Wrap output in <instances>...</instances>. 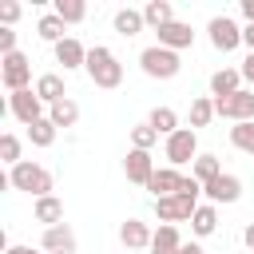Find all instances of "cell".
Instances as JSON below:
<instances>
[{
	"label": "cell",
	"instance_id": "obj_25",
	"mask_svg": "<svg viewBox=\"0 0 254 254\" xmlns=\"http://www.w3.org/2000/svg\"><path fill=\"white\" fill-rule=\"evenodd\" d=\"M218 175H222V163H218L214 155H198V159L190 163V179H198L202 187H206L210 179H218Z\"/></svg>",
	"mask_w": 254,
	"mask_h": 254
},
{
	"label": "cell",
	"instance_id": "obj_31",
	"mask_svg": "<svg viewBox=\"0 0 254 254\" xmlns=\"http://www.w3.org/2000/svg\"><path fill=\"white\" fill-rule=\"evenodd\" d=\"M64 24H79L83 16H87V4L83 0H56V8H52Z\"/></svg>",
	"mask_w": 254,
	"mask_h": 254
},
{
	"label": "cell",
	"instance_id": "obj_29",
	"mask_svg": "<svg viewBox=\"0 0 254 254\" xmlns=\"http://www.w3.org/2000/svg\"><path fill=\"white\" fill-rule=\"evenodd\" d=\"M147 123H151L159 135H175V131H179V115H175V107H155Z\"/></svg>",
	"mask_w": 254,
	"mask_h": 254
},
{
	"label": "cell",
	"instance_id": "obj_1",
	"mask_svg": "<svg viewBox=\"0 0 254 254\" xmlns=\"http://www.w3.org/2000/svg\"><path fill=\"white\" fill-rule=\"evenodd\" d=\"M83 71H87L91 83L103 87V91H115V87L123 83V64H119V56H115L111 48H103V44L87 48V67H83Z\"/></svg>",
	"mask_w": 254,
	"mask_h": 254
},
{
	"label": "cell",
	"instance_id": "obj_9",
	"mask_svg": "<svg viewBox=\"0 0 254 254\" xmlns=\"http://www.w3.org/2000/svg\"><path fill=\"white\" fill-rule=\"evenodd\" d=\"M206 32H210V44H214L218 52H234V48L242 44V28H238L230 16H214V20L206 24Z\"/></svg>",
	"mask_w": 254,
	"mask_h": 254
},
{
	"label": "cell",
	"instance_id": "obj_3",
	"mask_svg": "<svg viewBox=\"0 0 254 254\" xmlns=\"http://www.w3.org/2000/svg\"><path fill=\"white\" fill-rule=\"evenodd\" d=\"M139 67H143L151 79H175V75L183 71V60H179V52L151 44V48H143V52H139Z\"/></svg>",
	"mask_w": 254,
	"mask_h": 254
},
{
	"label": "cell",
	"instance_id": "obj_34",
	"mask_svg": "<svg viewBox=\"0 0 254 254\" xmlns=\"http://www.w3.org/2000/svg\"><path fill=\"white\" fill-rule=\"evenodd\" d=\"M20 12H24V8H20L16 0H4V4H0V24H4V28H12V24L20 20Z\"/></svg>",
	"mask_w": 254,
	"mask_h": 254
},
{
	"label": "cell",
	"instance_id": "obj_22",
	"mask_svg": "<svg viewBox=\"0 0 254 254\" xmlns=\"http://www.w3.org/2000/svg\"><path fill=\"white\" fill-rule=\"evenodd\" d=\"M190 230H194L198 238L214 234V230H218V206H214V202H202V206L194 210V218H190Z\"/></svg>",
	"mask_w": 254,
	"mask_h": 254
},
{
	"label": "cell",
	"instance_id": "obj_23",
	"mask_svg": "<svg viewBox=\"0 0 254 254\" xmlns=\"http://www.w3.org/2000/svg\"><path fill=\"white\" fill-rule=\"evenodd\" d=\"M48 119H52L56 127H75V123H79V103H75V99L52 103V107H48Z\"/></svg>",
	"mask_w": 254,
	"mask_h": 254
},
{
	"label": "cell",
	"instance_id": "obj_13",
	"mask_svg": "<svg viewBox=\"0 0 254 254\" xmlns=\"http://www.w3.org/2000/svg\"><path fill=\"white\" fill-rule=\"evenodd\" d=\"M155 36H159V48H171V52H183V48H190V44H194V28H190V24H183V20L163 24Z\"/></svg>",
	"mask_w": 254,
	"mask_h": 254
},
{
	"label": "cell",
	"instance_id": "obj_37",
	"mask_svg": "<svg viewBox=\"0 0 254 254\" xmlns=\"http://www.w3.org/2000/svg\"><path fill=\"white\" fill-rule=\"evenodd\" d=\"M238 8H242V16H246V24H254V0H242Z\"/></svg>",
	"mask_w": 254,
	"mask_h": 254
},
{
	"label": "cell",
	"instance_id": "obj_40",
	"mask_svg": "<svg viewBox=\"0 0 254 254\" xmlns=\"http://www.w3.org/2000/svg\"><path fill=\"white\" fill-rule=\"evenodd\" d=\"M242 242H246V246H250V250H254V222H250V226H246V230H242Z\"/></svg>",
	"mask_w": 254,
	"mask_h": 254
},
{
	"label": "cell",
	"instance_id": "obj_14",
	"mask_svg": "<svg viewBox=\"0 0 254 254\" xmlns=\"http://www.w3.org/2000/svg\"><path fill=\"white\" fill-rule=\"evenodd\" d=\"M183 183H187V175H183V171H175V167H159V171L151 175L147 190H155V198H171V194H179V190H183Z\"/></svg>",
	"mask_w": 254,
	"mask_h": 254
},
{
	"label": "cell",
	"instance_id": "obj_16",
	"mask_svg": "<svg viewBox=\"0 0 254 254\" xmlns=\"http://www.w3.org/2000/svg\"><path fill=\"white\" fill-rule=\"evenodd\" d=\"M56 64H64V71L87 67V48H83L75 36H67V40H60V44H56Z\"/></svg>",
	"mask_w": 254,
	"mask_h": 254
},
{
	"label": "cell",
	"instance_id": "obj_33",
	"mask_svg": "<svg viewBox=\"0 0 254 254\" xmlns=\"http://www.w3.org/2000/svg\"><path fill=\"white\" fill-rule=\"evenodd\" d=\"M0 159H4L8 167L24 163V159H20V139H16V135H0Z\"/></svg>",
	"mask_w": 254,
	"mask_h": 254
},
{
	"label": "cell",
	"instance_id": "obj_20",
	"mask_svg": "<svg viewBox=\"0 0 254 254\" xmlns=\"http://www.w3.org/2000/svg\"><path fill=\"white\" fill-rule=\"evenodd\" d=\"M36 95L52 107V103H60V99H67V91H64V75H56V71H44L40 79H36Z\"/></svg>",
	"mask_w": 254,
	"mask_h": 254
},
{
	"label": "cell",
	"instance_id": "obj_32",
	"mask_svg": "<svg viewBox=\"0 0 254 254\" xmlns=\"http://www.w3.org/2000/svg\"><path fill=\"white\" fill-rule=\"evenodd\" d=\"M155 143H159V131H155L151 123H135V127H131V147H135V151H151Z\"/></svg>",
	"mask_w": 254,
	"mask_h": 254
},
{
	"label": "cell",
	"instance_id": "obj_27",
	"mask_svg": "<svg viewBox=\"0 0 254 254\" xmlns=\"http://www.w3.org/2000/svg\"><path fill=\"white\" fill-rule=\"evenodd\" d=\"M230 143H234V151H242V155L254 159V119L250 123H234L230 127Z\"/></svg>",
	"mask_w": 254,
	"mask_h": 254
},
{
	"label": "cell",
	"instance_id": "obj_39",
	"mask_svg": "<svg viewBox=\"0 0 254 254\" xmlns=\"http://www.w3.org/2000/svg\"><path fill=\"white\" fill-rule=\"evenodd\" d=\"M179 254H206V250H202L198 242H183V246H179Z\"/></svg>",
	"mask_w": 254,
	"mask_h": 254
},
{
	"label": "cell",
	"instance_id": "obj_2",
	"mask_svg": "<svg viewBox=\"0 0 254 254\" xmlns=\"http://www.w3.org/2000/svg\"><path fill=\"white\" fill-rule=\"evenodd\" d=\"M8 187H12V190H28L32 198H44V194H52L56 179H52V171H48V167H40V163L24 159V163H16V167L8 171Z\"/></svg>",
	"mask_w": 254,
	"mask_h": 254
},
{
	"label": "cell",
	"instance_id": "obj_41",
	"mask_svg": "<svg viewBox=\"0 0 254 254\" xmlns=\"http://www.w3.org/2000/svg\"><path fill=\"white\" fill-rule=\"evenodd\" d=\"M4 254H36V250H32V246H8Z\"/></svg>",
	"mask_w": 254,
	"mask_h": 254
},
{
	"label": "cell",
	"instance_id": "obj_10",
	"mask_svg": "<svg viewBox=\"0 0 254 254\" xmlns=\"http://www.w3.org/2000/svg\"><path fill=\"white\" fill-rule=\"evenodd\" d=\"M155 171H159V167H155L151 151H135V147L127 151V159H123V175H127V183H139V187H147Z\"/></svg>",
	"mask_w": 254,
	"mask_h": 254
},
{
	"label": "cell",
	"instance_id": "obj_35",
	"mask_svg": "<svg viewBox=\"0 0 254 254\" xmlns=\"http://www.w3.org/2000/svg\"><path fill=\"white\" fill-rule=\"evenodd\" d=\"M12 52H16V32L0 28V56H12Z\"/></svg>",
	"mask_w": 254,
	"mask_h": 254
},
{
	"label": "cell",
	"instance_id": "obj_19",
	"mask_svg": "<svg viewBox=\"0 0 254 254\" xmlns=\"http://www.w3.org/2000/svg\"><path fill=\"white\" fill-rule=\"evenodd\" d=\"M179 246H183V234H179V226H171V222H159V230H155V238H151V254H179Z\"/></svg>",
	"mask_w": 254,
	"mask_h": 254
},
{
	"label": "cell",
	"instance_id": "obj_17",
	"mask_svg": "<svg viewBox=\"0 0 254 254\" xmlns=\"http://www.w3.org/2000/svg\"><path fill=\"white\" fill-rule=\"evenodd\" d=\"M234 91H242V71H238V67H218V71L210 75V95H214V99H226V95H234Z\"/></svg>",
	"mask_w": 254,
	"mask_h": 254
},
{
	"label": "cell",
	"instance_id": "obj_24",
	"mask_svg": "<svg viewBox=\"0 0 254 254\" xmlns=\"http://www.w3.org/2000/svg\"><path fill=\"white\" fill-rule=\"evenodd\" d=\"M143 20L159 32L163 24H171V20H175V8H171L167 0H151V4H143Z\"/></svg>",
	"mask_w": 254,
	"mask_h": 254
},
{
	"label": "cell",
	"instance_id": "obj_38",
	"mask_svg": "<svg viewBox=\"0 0 254 254\" xmlns=\"http://www.w3.org/2000/svg\"><path fill=\"white\" fill-rule=\"evenodd\" d=\"M242 44L254 52V24H246V28H242Z\"/></svg>",
	"mask_w": 254,
	"mask_h": 254
},
{
	"label": "cell",
	"instance_id": "obj_5",
	"mask_svg": "<svg viewBox=\"0 0 254 254\" xmlns=\"http://www.w3.org/2000/svg\"><path fill=\"white\" fill-rule=\"evenodd\" d=\"M0 79L8 91H28L32 87V60L24 52H12V56H0Z\"/></svg>",
	"mask_w": 254,
	"mask_h": 254
},
{
	"label": "cell",
	"instance_id": "obj_36",
	"mask_svg": "<svg viewBox=\"0 0 254 254\" xmlns=\"http://www.w3.org/2000/svg\"><path fill=\"white\" fill-rule=\"evenodd\" d=\"M238 71H242V79H246V83H250V91H254V52L242 60V67H238Z\"/></svg>",
	"mask_w": 254,
	"mask_h": 254
},
{
	"label": "cell",
	"instance_id": "obj_7",
	"mask_svg": "<svg viewBox=\"0 0 254 254\" xmlns=\"http://www.w3.org/2000/svg\"><path fill=\"white\" fill-rule=\"evenodd\" d=\"M214 115H222L230 123H250L254 119V91L242 87V91H234L226 99H214Z\"/></svg>",
	"mask_w": 254,
	"mask_h": 254
},
{
	"label": "cell",
	"instance_id": "obj_11",
	"mask_svg": "<svg viewBox=\"0 0 254 254\" xmlns=\"http://www.w3.org/2000/svg\"><path fill=\"white\" fill-rule=\"evenodd\" d=\"M202 194H206V198H210L214 206H218V202H238V198H242V179H238V175H226V171H222L218 179H210V183L202 187Z\"/></svg>",
	"mask_w": 254,
	"mask_h": 254
},
{
	"label": "cell",
	"instance_id": "obj_26",
	"mask_svg": "<svg viewBox=\"0 0 254 254\" xmlns=\"http://www.w3.org/2000/svg\"><path fill=\"white\" fill-rule=\"evenodd\" d=\"M64 20L56 16V12H48V16H40V24H36V32H40V40H48V44H60V40H67L64 36Z\"/></svg>",
	"mask_w": 254,
	"mask_h": 254
},
{
	"label": "cell",
	"instance_id": "obj_15",
	"mask_svg": "<svg viewBox=\"0 0 254 254\" xmlns=\"http://www.w3.org/2000/svg\"><path fill=\"white\" fill-rule=\"evenodd\" d=\"M151 238H155V230H151L147 222H139V218H127V222L119 226V242H123L127 250H151Z\"/></svg>",
	"mask_w": 254,
	"mask_h": 254
},
{
	"label": "cell",
	"instance_id": "obj_12",
	"mask_svg": "<svg viewBox=\"0 0 254 254\" xmlns=\"http://www.w3.org/2000/svg\"><path fill=\"white\" fill-rule=\"evenodd\" d=\"M40 250H44V254H75V230H71L67 222L48 226L44 238H40Z\"/></svg>",
	"mask_w": 254,
	"mask_h": 254
},
{
	"label": "cell",
	"instance_id": "obj_30",
	"mask_svg": "<svg viewBox=\"0 0 254 254\" xmlns=\"http://www.w3.org/2000/svg\"><path fill=\"white\" fill-rule=\"evenodd\" d=\"M56 131H60V127L44 115L40 123H32V127H28V139H32V147H52V143H56Z\"/></svg>",
	"mask_w": 254,
	"mask_h": 254
},
{
	"label": "cell",
	"instance_id": "obj_6",
	"mask_svg": "<svg viewBox=\"0 0 254 254\" xmlns=\"http://www.w3.org/2000/svg\"><path fill=\"white\" fill-rule=\"evenodd\" d=\"M202 202L194 198V194H171V198H155V214H159V222H190L194 218V210H198Z\"/></svg>",
	"mask_w": 254,
	"mask_h": 254
},
{
	"label": "cell",
	"instance_id": "obj_21",
	"mask_svg": "<svg viewBox=\"0 0 254 254\" xmlns=\"http://www.w3.org/2000/svg\"><path fill=\"white\" fill-rule=\"evenodd\" d=\"M143 24H147V20H143V8H119V12H115V32H119V36H127V40H131V36H139V32H143Z\"/></svg>",
	"mask_w": 254,
	"mask_h": 254
},
{
	"label": "cell",
	"instance_id": "obj_8",
	"mask_svg": "<svg viewBox=\"0 0 254 254\" xmlns=\"http://www.w3.org/2000/svg\"><path fill=\"white\" fill-rule=\"evenodd\" d=\"M8 111H12L24 127H32V123L44 119V99L36 95V87H28V91H12V95H8Z\"/></svg>",
	"mask_w": 254,
	"mask_h": 254
},
{
	"label": "cell",
	"instance_id": "obj_18",
	"mask_svg": "<svg viewBox=\"0 0 254 254\" xmlns=\"http://www.w3.org/2000/svg\"><path fill=\"white\" fill-rule=\"evenodd\" d=\"M32 214H36V222H44V230H48V226H60V222H64V202H60L56 194H44V198H36Z\"/></svg>",
	"mask_w": 254,
	"mask_h": 254
},
{
	"label": "cell",
	"instance_id": "obj_28",
	"mask_svg": "<svg viewBox=\"0 0 254 254\" xmlns=\"http://www.w3.org/2000/svg\"><path fill=\"white\" fill-rule=\"evenodd\" d=\"M210 119H214V99H210V95L190 99V131H194V127H206Z\"/></svg>",
	"mask_w": 254,
	"mask_h": 254
},
{
	"label": "cell",
	"instance_id": "obj_4",
	"mask_svg": "<svg viewBox=\"0 0 254 254\" xmlns=\"http://www.w3.org/2000/svg\"><path fill=\"white\" fill-rule=\"evenodd\" d=\"M163 155H167V163H171L175 171H179V167H187V163H194V159H198V135H194L190 127H179L175 135H167Z\"/></svg>",
	"mask_w": 254,
	"mask_h": 254
}]
</instances>
